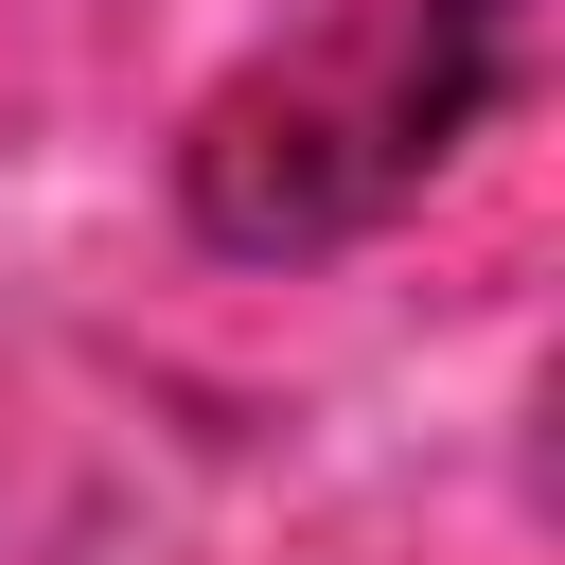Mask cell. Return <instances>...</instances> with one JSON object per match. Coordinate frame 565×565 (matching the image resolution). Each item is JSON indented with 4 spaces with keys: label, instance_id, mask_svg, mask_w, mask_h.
<instances>
[{
    "label": "cell",
    "instance_id": "cell-1",
    "mask_svg": "<svg viewBox=\"0 0 565 565\" xmlns=\"http://www.w3.org/2000/svg\"><path fill=\"white\" fill-rule=\"evenodd\" d=\"M547 53V0H335L318 35L247 53L194 141H177V212L247 265H300V247H353L388 230Z\"/></svg>",
    "mask_w": 565,
    "mask_h": 565
}]
</instances>
